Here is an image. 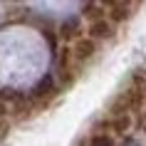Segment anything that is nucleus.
<instances>
[{"instance_id":"nucleus-1","label":"nucleus","mask_w":146,"mask_h":146,"mask_svg":"<svg viewBox=\"0 0 146 146\" xmlns=\"http://www.w3.org/2000/svg\"><path fill=\"white\" fill-rule=\"evenodd\" d=\"M54 69H57V79H60L64 87L74 82L79 67H77V62H74V54H72V47L69 45L60 47V52L54 57Z\"/></svg>"},{"instance_id":"nucleus-2","label":"nucleus","mask_w":146,"mask_h":146,"mask_svg":"<svg viewBox=\"0 0 146 146\" xmlns=\"http://www.w3.org/2000/svg\"><path fill=\"white\" fill-rule=\"evenodd\" d=\"M134 126V116L131 114H111L109 119L99 121L97 129H102V134H109V136H126Z\"/></svg>"},{"instance_id":"nucleus-3","label":"nucleus","mask_w":146,"mask_h":146,"mask_svg":"<svg viewBox=\"0 0 146 146\" xmlns=\"http://www.w3.org/2000/svg\"><path fill=\"white\" fill-rule=\"evenodd\" d=\"M69 47H72V54H74L77 67H79V64H87L94 54L99 52V42H94V40L87 37V35H84V37H79V40H74Z\"/></svg>"},{"instance_id":"nucleus-4","label":"nucleus","mask_w":146,"mask_h":146,"mask_svg":"<svg viewBox=\"0 0 146 146\" xmlns=\"http://www.w3.org/2000/svg\"><path fill=\"white\" fill-rule=\"evenodd\" d=\"M116 35V25L109 20V17H102V20H92L87 25V37H92L94 42H104V40H111Z\"/></svg>"},{"instance_id":"nucleus-5","label":"nucleus","mask_w":146,"mask_h":146,"mask_svg":"<svg viewBox=\"0 0 146 146\" xmlns=\"http://www.w3.org/2000/svg\"><path fill=\"white\" fill-rule=\"evenodd\" d=\"M54 92H57V84H54V79L50 77V74H47V77H42V79H40V84H35V87H32V92L27 94V99H30L32 104H35V102H47Z\"/></svg>"},{"instance_id":"nucleus-6","label":"nucleus","mask_w":146,"mask_h":146,"mask_svg":"<svg viewBox=\"0 0 146 146\" xmlns=\"http://www.w3.org/2000/svg\"><path fill=\"white\" fill-rule=\"evenodd\" d=\"M107 13H109V20L111 23H126L134 13H136V5L134 3H111L107 8Z\"/></svg>"},{"instance_id":"nucleus-7","label":"nucleus","mask_w":146,"mask_h":146,"mask_svg":"<svg viewBox=\"0 0 146 146\" xmlns=\"http://www.w3.org/2000/svg\"><path fill=\"white\" fill-rule=\"evenodd\" d=\"M60 35L64 40H79V37H84V30H82V20H79L77 15H72V17H67L64 23L60 25Z\"/></svg>"},{"instance_id":"nucleus-8","label":"nucleus","mask_w":146,"mask_h":146,"mask_svg":"<svg viewBox=\"0 0 146 146\" xmlns=\"http://www.w3.org/2000/svg\"><path fill=\"white\" fill-rule=\"evenodd\" d=\"M87 146H116V141H114V136H109V134L94 131L92 136H89V141H87Z\"/></svg>"},{"instance_id":"nucleus-9","label":"nucleus","mask_w":146,"mask_h":146,"mask_svg":"<svg viewBox=\"0 0 146 146\" xmlns=\"http://www.w3.org/2000/svg\"><path fill=\"white\" fill-rule=\"evenodd\" d=\"M84 10H87L84 15L92 17V20H102V17H107V8H104L102 3H87Z\"/></svg>"}]
</instances>
